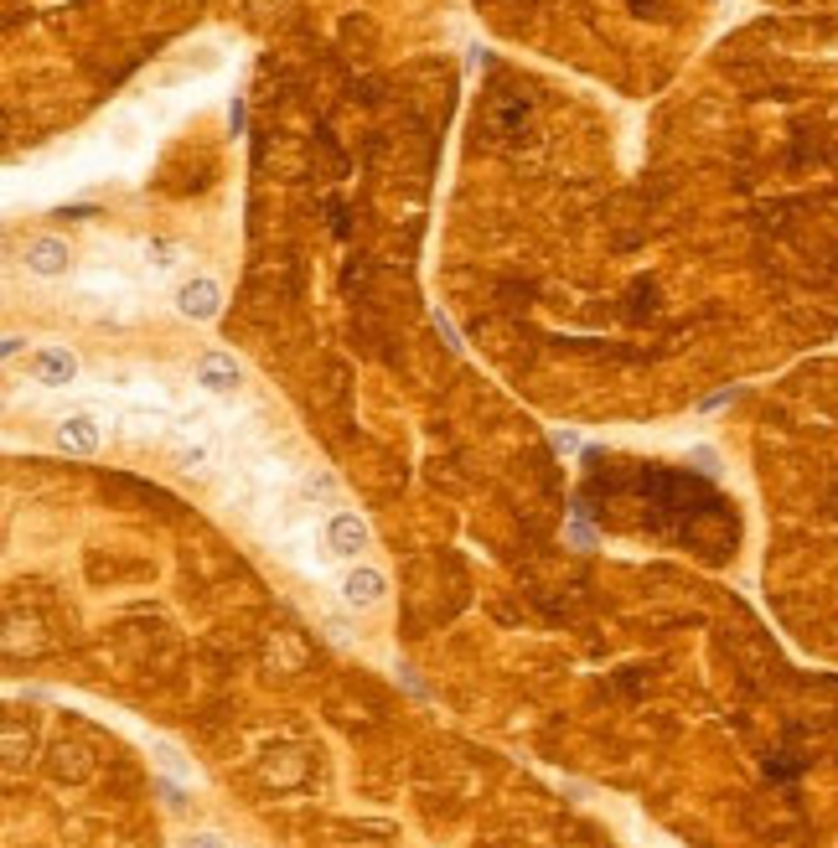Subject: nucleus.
Returning a JSON list of instances; mask_svg holds the SVG:
<instances>
[{"mask_svg": "<svg viewBox=\"0 0 838 848\" xmlns=\"http://www.w3.org/2000/svg\"><path fill=\"white\" fill-rule=\"evenodd\" d=\"M176 306H182V316H192V321H213L223 311V290H218V280L197 275V280H187L182 290H176Z\"/></svg>", "mask_w": 838, "mask_h": 848, "instance_id": "3", "label": "nucleus"}, {"mask_svg": "<svg viewBox=\"0 0 838 848\" xmlns=\"http://www.w3.org/2000/svg\"><path fill=\"white\" fill-rule=\"evenodd\" d=\"M26 368H32V378H37V383L63 388V383H73V378H78V357H73L68 347H37Z\"/></svg>", "mask_w": 838, "mask_h": 848, "instance_id": "4", "label": "nucleus"}, {"mask_svg": "<svg viewBox=\"0 0 838 848\" xmlns=\"http://www.w3.org/2000/svg\"><path fill=\"white\" fill-rule=\"evenodd\" d=\"M238 362H233V352H202L197 357V383L207 388V393H233L238 388Z\"/></svg>", "mask_w": 838, "mask_h": 848, "instance_id": "6", "label": "nucleus"}, {"mask_svg": "<svg viewBox=\"0 0 838 848\" xmlns=\"http://www.w3.org/2000/svg\"><path fill=\"white\" fill-rule=\"evenodd\" d=\"M26 269H32V275H63L68 269V244L63 238H32V244H26Z\"/></svg>", "mask_w": 838, "mask_h": 848, "instance_id": "7", "label": "nucleus"}, {"mask_svg": "<svg viewBox=\"0 0 838 848\" xmlns=\"http://www.w3.org/2000/svg\"><path fill=\"white\" fill-rule=\"evenodd\" d=\"M52 440H57V450H68V456H94L99 450V419L73 414V419H63L52 430Z\"/></svg>", "mask_w": 838, "mask_h": 848, "instance_id": "5", "label": "nucleus"}, {"mask_svg": "<svg viewBox=\"0 0 838 848\" xmlns=\"http://www.w3.org/2000/svg\"><path fill=\"white\" fill-rule=\"evenodd\" d=\"M326 549H332L337 559H357L368 549V523L357 518V512H332V523H326Z\"/></svg>", "mask_w": 838, "mask_h": 848, "instance_id": "2", "label": "nucleus"}, {"mask_svg": "<svg viewBox=\"0 0 838 848\" xmlns=\"http://www.w3.org/2000/svg\"><path fill=\"white\" fill-rule=\"evenodd\" d=\"M187 848H228V843L213 838V833H197V838H187Z\"/></svg>", "mask_w": 838, "mask_h": 848, "instance_id": "8", "label": "nucleus"}, {"mask_svg": "<svg viewBox=\"0 0 838 848\" xmlns=\"http://www.w3.org/2000/svg\"><path fill=\"white\" fill-rule=\"evenodd\" d=\"M383 595H388L383 569H373V564H352V569L342 574V600L352 605V611H373V605H383Z\"/></svg>", "mask_w": 838, "mask_h": 848, "instance_id": "1", "label": "nucleus"}]
</instances>
